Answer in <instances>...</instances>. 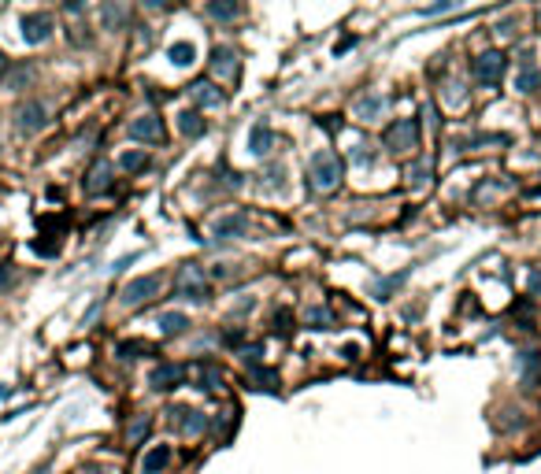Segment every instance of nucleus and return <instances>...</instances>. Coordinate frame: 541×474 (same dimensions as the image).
Returning <instances> with one entry per match:
<instances>
[{
	"instance_id": "nucleus-1",
	"label": "nucleus",
	"mask_w": 541,
	"mask_h": 474,
	"mask_svg": "<svg viewBox=\"0 0 541 474\" xmlns=\"http://www.w3.org/2000/svg\"><path fill=\"white\" fill-rule=\"evenodd\" d=\"M308 175H311V186L319 193H330L341 186V175H345V164L338 152H316L308 159Z\"/></svg>"
},
{
	"instance_id": "nucleus-2",
	"label": "nucleus",
	"mask_w": 541,
	"mask_h": 474,
	"mask_svg": "<svg viewBox=\"0 0 541 474\" xmlns=\"http://www.w3.org/2000/svg\"><path fill=\"white\" fill-rule=\"evenodd\" d=\"M45 123H49V107L41 100H26V104L15 107V130L19 134H37V130H45Z\"/></svg>"
},
{
	"instance_id": "nucleus-3",
	"label": "nucleus",
	"mask_w": 541,
	"mask_h": 474,
	"mask_svg": "<svg viewBox=\"0 0 541 474\" xmlns=\"http://www.w3.org/2000/svg\"><path fill=\"white\" fill-rule=\"evenodd\" d=\"M386 145H389V152H412V148L419 145V126L412 123V119H397V123L386 130Z\"/></svg>"
},
{
	"instance_id": "nucleus-4",
	"label": "nucleus",
	"mask_w": 541,
	"mask_h": 474,
	"mask_svg": "<svg viewBox=\"0 0 541 474\" xmlns=\"http://www.w3.org/2000/svg\"><path fill=\"white\" fill-rule=\"evenodd\" d=\"M160 274H145V278H134L126 289H123V304L126 308H141V304H148L153 297H160Z\"/></svg>"
},
{
	"instance_id": "nucleus-5",
	"label": "nucleus",
	"mask_w": 541,
	"mask_h": 474,
	"mask_svg": "<svg viewBox=\"0 0 541 474\" xmlns=\"http://www.w3.org/2000/svg\"><path fill=\"white\" fill-rule=\"evenodd\" d=\"M19 30H23L26 45H41V41H49V34H52V15L49 12H26L19 19Z\"/></svg>"
},
{
	"instance_id": "nucleus-6",
	"label": "nucleus",
	"mask_w": 541,
	"mask_h": 474,
	"mask_svg": "<svg viewBox=\"0 0 541 474\" xmlns=\"http://www.w3.org/2000/svg\"><path fill=\"white\" fill-rule=\"evenodd\" d=\"M178 297L186 300H208V282H204L200 267L197 263H186L178 274Z\"/></svg>"
},
{
	"instance_id": "nucleus-7",
	"label": "nucleus",
	"mask_w": 541,
	"mask_h": 474,
	"mask_svg": "<svg viewBox=\"0 0 541 474\" xmlns=\"http://www.w3.org/2000/svg\"><path fill=\"white\" fill-rule=\"evenodd\" d=\"M126 134L134 137V141H148V145H160V141L167 137V134H164V119H160V115H141V119H134Z\"/></svg>"
},
{
	"instance_id": "nucleus-8",
	"label": "nucleus",
	"mask_w": 541,
	"mask_h": 474,
	"mask_svg": "<svg viewBox=\"0 0 541 474\" xmlns=\"http://www.w3.org/2000/svg\"><path fill=\"white\" fill-rule=\"evenodd\" d=\"M504 74V56L501 52H482L479 60H474V78H479L482 85H497Z\"/></svg>"
},
{
	"instance_id": "nucleus-9",
	"label": "nucleus",
	"mask_w": 541,
	"mask_h": 474,
	"mask_svg": "<svg viewBox=\"0 0 541 474\" xmlns=\"http://www.w3.org/2000/svg\"><path fill=\"white\" fill-rule=\"evenodd\" d=\"M248 230V215L245 211H234V215H223V219H215L212 234L219 237V241H234V237H245Z\"/></svg>"
},
{
	"instance_id": "nucleus-10",
	"label": "nucleus",
	"mask_w": 541,
	"mask_h": 474,
	"mask_svg": "<svg viewBox=\"0 0 541 474\" xmlns=\"http://www.w3.org/2000/svg\"><path fill=\"white\" fill-rule=\"evenodd\" d=\"M153 389H175V385H182L186 382V367H182V363H160V367L153 371Z\"/></svg>"
},
{
	"instance_id": "nucleus-11",
	"label": "nucleus",
	"mask_w": 541,
	"mask_h": 474,
	"mask_svg": "<svg viewBox=\"0 0 541 474\" xmlns=\"http://www.w3.org/2000/svg\"><path fill=\"white\" fill-rule=\"evenodd\" d=\"M112 189V164H104V159H96L89 167V175H85V193L89 197H101V193Z\"/></svg>"
},
{
	"instance_id": "nucleus-12",
	"label": "nucleus",
	"mask_w": 541,
	"mask_h": 474,
	"mask_svg": "<svg viewBox=\"0 0 541 474\" xmlns=\"http://www.w3.org/2000/svg\"><path fill=\"white\" fill-rule=\"evenodd\" d=\"M212 71H215V78H223V82H230L237 78V56H234V49H215L212 52Z\"/></svg>"
},
{
	"instance_id": "nucleus-13",
	"label": "nucleus",
	"mask_w": 541,
	"mask_h": 474,
	"mask_svg": "<svg viewBox=\"0 0 541 474\" xmlns=\"http://www.w3.org/2000/svg\"><path fill=\"white\" fill-rule=\"evenodd\" d=\"M171 463V448L167 445H153L145 452V459H141V474H160Z\"/></svg>"
},
{
	"instance_id": "nucleus-14",
	"label": "nucleus",
	"mask_w": 541,
	"mask_h": 474,
	"mask_svg": "<svg viewBox=\"0 0 541 474\" xmlns=\"http://www.w3.org/2000/svg\"><path fill=\"white\" fill-rule=\"evenodd\" d=\"M270 145H275V134L267 130V123H256L252 130H248V148H252L256 156H267Z\"/></svg>"
},
{
	"instance_id": "nucleus-15",
	"label": "nucleus",
	"mask_w": 541,
	"mask_h": 474,
	"mask_svg": "<svg viewBox=\"0 0 541 474\" xmlns=\"http://www.w3.org/2000/svg\"><path fill=\"white\" fill-rule=\"evenodd\" d=\"M193 100H197V104H208V107H219L223 100H226V96H223V89H219V85H212V82H197V85H193Z\"/></svg>"
},
{
	"instance_id": "nucleus-16",
	"label": "nucleus",
	"mask_w": 541,
	"mask_h": 474,
	"mask_svg": "<svg viewBox=\"0 0 541 474\" xmlns=\"http://www.w3.org/2000/svg\"><path fill=\"white\" fill-rule=\"evenodd\" d=\"M171 415H178V423H182L186 434H200V430H204V415L193 412V407H175Z\"/></svg>"
},
{
	"instance_id": "nucleus-17",
	"label": "nucleus",
	"mask_w": 541,
	"mask_h": 474,
	"mask_svg": "<svg viewBox=\"0 0 541 474\" xmlns=\"http://www.w3.org/2000/svg\"><path fill=\"white\" fill-rule=\"evenodd\" d=\"M538 85H541V71L530 67V63H523V67H519V78H515V89L519 93H534Z\"/></svg>"
},
{
	"instance_id": "nucleus-18",
	"label": "nucleus",
	"mask_w": 541,
	"mask_h": 474,
	"mask_svg": "<svg viewBox=\"0 0 541 474\" xmlns=\"http://www.w3.org/2000/svg\"><path fill=\"white\" fill-rule=\"evenodd\" d=\"M197 374H200V389H219L223 385V371H219V363H212V360H204Z\"/></svg>"
},
{
	"instance_id": "nucleus-19",
	"label": "nucleus",
	"mask_w": 541,
	"mask_h": 474,
	"mask_svg": "<svg viewBox=\"0 0 541 474\" xmlns=\"http://www.w3.org/2000/svg\"><path fill=\"white\" fill-rule=\"evenodd\" d=\"M167 56H171V63H175V67H189L193 56H197V49H193L189 41H175V45L167 49Z\"/></svg>"
},
{
	"instance_id": "nucleus-20",
	"label": "nucleus",
	"mask_w": 541,
	"mask_h": 474,
	"mask_svg": "<svg viewBox=\"0 0 541 474\" xmlns=\"http://www.w3.org/2000/svg\"><path fill=\"white\" fill-rule=\"evenodd\" d=\"M189 326V319L182 315V311H167V315H160V333H167V337H175Z\"/></svg>"
},
{
	"instance_id": "nucleus-21",
	"label": "nucleus",
	"mask_w": 541,
	"mask_h": 474,
	"mask_svg": "<svg viewBox=\"0 0 541 474\" xmlns=\"http://www.w3.org/2000/svg\"><path fill=\"white\" fill-rule=\"evenodd\" d=\"M178 130L186 134V137H200L204 134V119L197 112H182L178 115Z\"/></svg>"
},
{
	"instance_id": "nucleus-22",
	"label": "nucleus",
	"mask_w": 541,
	"mask_h": 474,
	"mask_svg": "<svg viewBox=\"0 0 541 474\" xmlns=\"http://www.w3.org/2000/svg\"><path fill=\"white\" fill-rule=\"evenodd\" d=\"M148 430H153V419H148V415H137L134 423L126 426V441H130V445H141Z\"/></svg>"
},
{
	"instance_id": "nucleus-23",
	"label": "nucleus",
	"mask_w": 541,
	"mask_h": 474,
	"mask_svg": "<svg viewBox=\"0 0 541 474\" xmlns=\"http://www.w3.org/2000/svg\"><path fill=\"white\" fill-rule=\"evenodd\" d=\"M382 107H386L382 96H360V104H356V115H360V119H375V115H382Z\"/></svg>"
},
{
	"instance_id": "nucleus-24",
	"label": "nucleus",
	"mask_w": 541,
	"mask_h": 474,
	"mask_svg": "<svg viewBox=\"0 0 541 474\" xmlns=\"http://www.w3.org/2000/svg\"><path fill=\"white\" fill-rule=\"evenodd\" d=\"M119 167L130 170V175H137V170H145V167H148V156L134 148V152H123V156H119Z\"/></svg>"
},
{
	"instance_id": "nucleus-25",
	"label": "nucleus",
	"mask_w": 541,
	"mask_h": 474,
	"mask_svg": "<svg viewBox=\"0 0 541 474\" xmlns=\"http://www.w3.org/2000/svg\"><path fill=\"white\" fill-rule=\"evenodd\" d=\"M104 23L108 26H112V30H119V26H123L126 23V19H130V12H126V8H119V4H104Z\"/></svg>"
},
{
	"instance_id": "nucleus-26",
	"label": "nucleus",
	"mask_w": 541,
	"mask_h": 474,
	"mask_svg": "<svg viewBox=\"0 0 541 474\" xmlns=\"http://www.w3.org/2000/svg\"><path fill=\"white\" fill-rule=\"evenodd\" d=\"M208 15L219 19V23H230V19L241 15V8H237V4H208Z\"/></svg>"
},
{
	"instance_id": "nucleus-27",
	"label": "nucleus",
	"mask_w": 541,
	"mask_h": 474,
	"mask_svg": "<svg viewBox=\"0 0 541 474\" xmlns=\"http://www.w3.org/2000/svg\"><path fill=\"white\" fill-rule=\"evenodd\" d=\"M519 367H523V378L526 382H534L538 378V367H541L538 352H523V356H519Z\"/></svg>"
},
{
	"instance_id": "nucleus-28",
	"label": "nucleus",
	"mask_w": 541,
	"mask_h": 474,
	"mask_svg": "<svg viewBox=\"0 0 541 474\" xmlns=\"http://www.w3.org/2000/svg\"><path fill=\"white\" fill-rule=\"evenodd\" d=\"M248 382H256V385H264V389H270V385L278 382V374L267 371V367H248Z\"/></svg>"
},
{
	"instance_id": "nucleus-29",
	"label": "nucleus",
	"mask_w": 541,
	"mask_h": 474,
	"mask_svg": "<svg viewBox=\"0 0 541 474\" xmlns=\"http://www.w3.org/2000/svg\"><path fill=\"white\" fill-rule=\"evenodd\" d=\"M141 352H153V349L141 344V341H123V344H119V356H123V360H137Z\"/></svg>"
},
{
	"instance_id": "nucleus-30",
	"label": "nucleus",
	"mask_w": 541,
	"mask_h": 474,
	"mask_svg": "<svg viewBox=\"0 0 541 474\" xmlns=\"http://www.w3.org/2000/svg\"><path fill=\"white\" fill-rule=\"evenodd\" d=\"M30 78H34V71H30V67H15L12 74H8V89H19V85H26Z\"/></svg>"
},
{
	"instance_id": "nucleus-31",
	"label": "nucleus",
	"mask_w": 541,
	"mask_h": 474,
	"mask_svg": "<svg viewBox=\"0 0 541 474\" xmlns=\"http://www.w3.org/2000/svg\"><path fill=\"white\" fill-rule=\"evenodd\" d=\"M308 322H316L319 330H327V322H330V311H323V308H311V311H308Z\"/></svg>"
},
{
	"instance_id": "nucleus-32",
	"label": "nucleus",
	"mask_w": 541,
	"mask_h": 474,
	"mask_svg": "<svg viewBox=\"0 0 541 474\" xmlns=\"http://www.w3.org/2000/svg\"><path fill=\"white\" fill-rule=\"evenodd\" d=\"M275 333H282V337H289V333H293V326H289V315H286V311H278V315H275Z\"/></svg>"
},
{
	"instance_id": "nucleus-33",
	"label": "nucleus",
	"mask_w": 541,
	"mask_h": 474,
	"mask_svg": "<svg viewBox=\"0 0 541 474\" xmlns=\"http://www.w3.org/2000/svg\"><path fill=\"white\" fill-rule=\"evenodd\" d=\"M12 282H15V274L8 271V263H0V289H8Z\"/></svg>"
},
{
	"instance_id": "nucleus-34",
	"label": "nucleus",
	"mask_w": 541,
	"mask_h": 474,
	"mask_svg": "<svg viewBox=\"0 0 541 474\" xmlns=\"http://www.w3.org/2000/svg\"><path fill=\"white\" fill-rule=\"evenodd\" d=\"M530 293H534V297H541V271H534V274H530Z\"/></svg>"
},
{
	"instance_id": "nucleus-35",
	"label": "nucleus",
	"mask_w": 541,
	"mask_h": 474,
	"mask_svg": "<svg viewBox=\"0 0 541 474\" xmlns=\"http://www.w3.org/2000/svg\"><path fill=\"white\" fill-rule=\"evenodd\" d=\"M8 71V60H4V52H0V74H4Z\"/></svg>"
},
{
	"instance_id": "nucleus-36",
	"label": "nucleus",
	"mask_w": 541,
	"mask_h": 474,
	"mask_svg": "<svg viewBox=\"0 0 541 474\" xmlns=\"http://www.w3.org/2000/svg\"><path fill=\"white\" fill-rule=\"evenodd\" d=\"M530 193H534V197H541V186H534V189H530Z\"/></svg>"
}]
</instances>
